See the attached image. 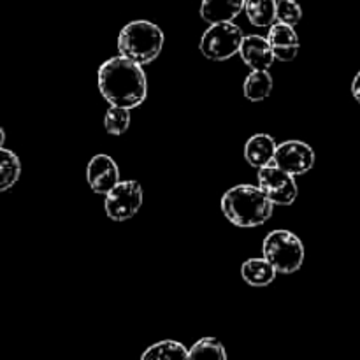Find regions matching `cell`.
Masks as SVG:
<instances>
[{
    "mask_svg": "<svg viewBox=\"0 0 360 360\" xmlns=\"http://www.w3.org/2000/svg\"><path fill=\"white\" fill-rule=\"evenodd\" d=\"M97 81L98 91L111 105L132 109L146 101V74L139 63L125 56L105 60L98 69Z\"/></svg>",
    "mask_w": 360,
    "mask_h": 360,
    "instance_id": "6da1fadb",
    "label": "cell"
},
{
    "mask_svg": "<svg viewBox=\"0 0 360 360\" xmlns=\"http://www.w3.org/2000/svg\"><path fill=\"white\" fill-rule=\"evenodd\" d=\"M274 204L266 193L253 185H238L221 197V213L232 225L252 229L264 225L273 217Z\"/></svg>",
    "mask_w": 360,
    "mask_h": 360,
    "instance_id": "7a4b0ae2",
    "label": "cell"
},
{
    "mask_svg": "<svg viewBox=\"0 0 360 360\" xmlns=\"http://www.w3.org/2000/svg\"><path fill=\"white\" fill-rule=\"evenodd\" d=\"M164 48V32L146 20L130 21L118 35V51L125 58L146 65L151 63Z\"/></svg>",
    "mask_w": 360,
    "mask_h": 360,
    "instance_id": "3957f363",
    "label": "cell"
},
{
    "mask_svg": "<svg viewBox=\"0 0 360 360\" xmlns=\"http://www.w3.org/2000/svg\"><path fill=\"white\" fill-rule=\"evenodd\" d=\"M264 259L269 260L281 274L299 271L304 262V246L290 231H273L266 236L262 245Z\"/></svg>",
    "mask_w": 360,
    "mask_h": 360,
    "instance_id": "277c9868",
    "label": "cell"
},
{
    "mask_svg": "<svg viewBox=\"0 0 360 360\" xmlns=\"http://www.w3.org/2000/svg\"><path fill=\"white\" fill-rule=\"evenodd\" d=\"M243 30L232 21L210 25L200 37V53L213 62H224L238 55L243 44Z\"/></svg>",
    "mask_w": 360,
    "mask_h": 360,
    "instance_id": "5b68a950",
    "label": "cell"
},
{
    "mask_svg": "<svg viewBox=\"0 0 360 360\" xmlns=\"http://www.w3.org/2000/svg\"><path fill=\"white\" fill-rule=\"evenodd\" d=\"M143 206V186L134 179L120 181L105 193V214L112 221H127L137 214Z\"/></svg>",
    "mask_w": 360,
    "mask_h": 360,
    "instance_id": "8992f818",
    "label": "cell"
},
{
    "mask_svg": "<svg viewBox=\"0 0 360 360\" xmlns=\"http://www.w3.org/2000/svg\"><path fill=\"white\" fill-rule=\"evenodd\" d=\"M295 176L288 174L274 164L259 169V188L267 195L273 204L290 206L297 199V183Z\"/></svg>",
    "mask_w": 360,
    "mask_h": 360,
    "instance_id": "52a82bcc",
    "label": "cell"
},
{
    "mask_svg": "<svg viewBox=\"0 0 360 360\" xmlns=\"http://www.w3.org/2000/svg\"><path fill=\"white\" fill-rule=\"evenodd\" d=\"M273 164L292 176H301L315 165V151L302 141H285L276 148Z\"/></svg>",
    "mask_w": 360,
    "mask_h": 360,
    "instance_id": "ba28073f",
    "label": "cell"
},
{
    "mask_svg": "<svg viewBox=\"0 0 360 360\" xmlns=\"http://www.w3.org/2000/svg\"><path fill=\"white\" fill-rule=\"evenodd\" d=\"M86 179L95 193L105 195L120 183V169L109 155H95L86 167Z\"/></svg>",
    "mask_w": 360,
    "mask_h": 360,
    "instance_id": "9c48e42d",
    "label": "cell"
},
{
    "mask_svg": "<svg viewBox=\"0 0 360 360\" xmlns=\"http://www.w3.org/2000/svg\"><path fill=\"white\" fill-rule=\"evenodd\" d=\"M267 41H269L271 49H273L276 60L281 62H290L297 56L299 53V35L294 30V27L281 21H274L269 27V34H267Z\"/></svg>",
    "mask_w": 360,
    "mask_h": 360,
    "instance_id": "30bf717a",
    "label": "cell"
},
{
    "mask_svg": "<svg viewBox=\"0 0 360 360\" xmlns=\"http://www.w3.org/2000/svg\"><path fill=\"white\" fill-rule=\"evenodd\" d=\"M239 55L252 70H267L276 60L269 41L262 35H246L243 39Z\"/></svg>",
    "mask_w": 360,
    "mask_h": 360,
    "instance_id": "8fae6325",
    "label": "cell"
},
{
    "mask_svg": "<svg viewBox=\"0 0 360 360\" xmlns=\"http://www.w3.org/2000/svg\"><path fill=\"white\" fill-rule=\"evenodd\" d=\"M278 144L269 134H255L245 144V158L252 167H266L274 160Z\"/></svg>",
    "mask_w": 360,
    "mask_h": 360,
    "instance_id": "7c38bea8",
    "label": "cell"
},
{
    "mask_svg": "<svg viewBox=\"0 0 360 360\" xmlns=\"http://www.w3.org/2000/svg\"><path fill=\"white\" fill-rule=\"evenodd\" d=\"M246 0H202L200 16L206 23H225L232 21L245 11Z\"/></svg>",
    "mask_w": 360,
    "mask_h": 360,
    "instance_id": "4fadbf2b",
    "label": "cell"
},
{
    "mask_svg": "<svg viewBox=\"0 0 360 360\" xmlns=\"http://www.w3.org/2000/svg\"><path fill=\"white\" fill-rule=\"evenodd\" d=\"M278 271L267 259H250L241 266V276L252 287H267L276 280Z\"/></svg>",
    "mask_w": 360,
    "mask_h": 360,
    "instance_id": "5bb4252c",
    "label": "cell"
},
{
    "mask_svg": "<svg viewBox=\"0 0 360 360\" xmlns=\"http://www.w3.org/2000/svg\"><path fill=\"white\" fill-rule=\"evenodd\" d=\"M278 0H246L245 13L253 27H271L276 18Z\"/></svg>",
    "mask_w": 360,
    "mask_h": 360,
    "instance_id": "9a60e30c",
    "label": "cell"
},
{
    "mask_svg": "<svg viewBox=\"0 0 360 360\" xmlns=\"http://www.w3.org/2000/svg\"><path fill=\"white\" fill-rule=\"evenodd\" d=\"M243 91L245 97L252 102H260L269 97L273 91V76L269 70H252L246 76Z\"/></svg>",
    "mask_w": 360,
    "mask_h": 360,
    "instance_id": "2e32d148",
    "label": "cell"
},
{
    "mask_svg": "<svg viewBox=\"0 0 360 360\" xmlns=\"http://www.w3.org/2000/svg\"><path fill=\"white\" fill-rule=\"evenodd\" d=\"M141 360H188V350L178 341H160L151 345Z\"/></svg>",
    "mask_w": 360,
    "mask_h": 360,
    "instance_id": "e0dca14e",
    "label": "cell"
},
{
    "mask_svg": "<svg viewBox=\"0 0 360 360\" xmlns=\"http://www.w3.org/2000/svg\"><path fill=\"white\" fill-rule=\"evenodd\" d=\"M21 164L20 158L11 150L0 148V192L9 190L20 179Z\"/></svg>",
    "mask_w": 360,
    "mask_h": 360,
    "instance_id": "ac0fdd59",
    "label": "cell"
},
{
    "mask_svg": "<svg viewBox=\"0 0 360 360\" xmlns=\"http://www.w3.org/2000/svg\"><path fill=\"white\" fill-rule=\"evenodd\" d=\"M188 360H227V352L217 338H202L188 350Z\"/></svg>",
    "mask_w": 360,
    "mask_h": 360,
    "instance_id": "d6986e66",
    "label": "cell"
},
{
    "mask_svg": "<svg viewBox=\"0 0 360 360\" xmlns=\"http://www.w3.org/2000/svg\"><path fill=\"white\" fill-rule=\"evenodd\" d=\"M104 127L108 130V134H111V136H122L130 127V111L127 108L111 105L108 109V112H105Z\"/></svg>",
    "mask_w": 360,
    "mask_h": 360,
    "instance_id": "ffe728a7",
    "label": "cell"
},
{
    "mask_svg": "<svg viewBox=\"0 0 360 360\" xmlns=\"http://www.w3.org/2000/svg\"><path fill=\"white\" fill-rule=\"evenodd\" d=\"M276 18L278 21H281V23H287L290 25V27H295L302 18L301 6H299L295 0H278Z\"/></svg>",
    "mask_w": 360,
    "mask_h": 360,
    "instance_id": "44dd1931",
    "label": "cell"
},
{
    "mask_svg": "<svg viewBox=\"0 0 360 360\" xmlns=\"http://www.w3.org/2000/svg\"><path fill=\"white\" fill-rule=\"evenodd\" d=\"M352 94H354V97L357 98V102H360V70L357 76H355L354 83H352Z\"/></svg>",
    "mask_w": 360,
    "mask_h": 360,
    "instance_id": "7402d4cb",
    "label": "cell"
},
{
    "mask_svg": "<svg viewBox=\"0 0 360 360\" xmlns=\"http://www.w3.org/2000/svg\"><path fill=\"white\" fill-rule=\"evenodd\" d=\"M4 141H6V134H4L2 127H0V148L4 146Z\"/></svg>",
    "mask_w": 360,
    "mask_h": 360,
    "instance_id": "603a6c76",
    "label": "cell"
}]
</instances>
